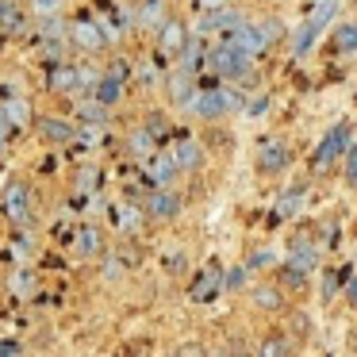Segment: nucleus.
Returning <instances> with one entry per match:
<instances>
[{
  "label": "nucleus",
  "mask_w": 357,
  "mask_h": 357,
  "mask_svg": "<svg viewBox=\"0 0 357 357\" xmlns=\"http://www.w3.org/2000/svg\"><path fill=\"white\" fill-rule=\"evenodd\" d=\"M246 108V96H242V89H223V85H204L192 93V100L185 104L188 116L196 119H208V123H215V119H227L234 116V112Z\"/></svg>",
  "instance_id": "nucleus-1"
},
{
  "label": "nucleus",
  "mask_w": 357,
  "mask_h": 357,
  "mask_svg": "<svg viewBox=\"0 0 357 357\" xmlns=\"http://www.w3.org/2000/svg\"><path fill=\"white\" fill-rule=\"evenodd\" d=\"M208 70L223 81H242L250 70H254V58L238 47L234 39H219L215 47L208 50Z\"/></svg>",
  "instance_id": "nucleus-2"
},
{
  "label": "nucleus",
  "mask_w": 357,
  "mask_h": 357,
  "mask_svg": "<svg viewBox=\"0 0 357 357\" xmlns=\"http://www.w3.org/2000/svg\"><path fill=\"white\" fill-rule=\"evenodd\" d=\"M354 142V119H338L326 127V135L319 139V146L311 150V173H326Z\"/></svg>",
  "instance_id": "nucleus-3"
},
{
  "label": "nucleus",
  "mask_w": 357,
  "mask_h": 357,
  "mask_svg": "<svg viewBox=\"0 0 357 357\" xmlns=\"http://www.w3.org/2000/svg\"><path fill=\"white\" fill-rule=\"evenodd\" d=\"M254 165H257V173H265V177H280V173L292 165V146H288L280 135L261 139L257 142V154H254Z\"/></svg>",
  "instance_id": "nucleus-4"
},
{
  "label": "nucleus",
  "mask_w": 357,
  "mask_h": 357,
  "mask_svg": "<svg viewBox=\"0 0 357 357\" xmlns=\"http://www.w3.org/2000/svg\"><path fill=\"white\" fill-rule=\"evenodd\" d=\"M227 39H234V43H238V47L246 50V54L254 58V62H257V58H265L273 47H277V43L269 39V31L261 27V20H246V24H242L234 35H227Z\"/></svg>",
  "instance_id": "nucleus-5"
},
{
  "label": "nucleus",
  "mask_w": 357,
  "mask_h": 357,
  "mask_svg": "<svg viewBox=\"0 0 357 357\" xmlns=\"http://www.w3.org/2000/svg\"><path fill=\"white\" fill-rule=\"evenodd\" d=\"M246 24V16H242L238 8H215V12H204L200 24H196V31L200 35H219V39H227V35H234L238 27Z\"/></svg>",
  "instance_id": "nucleus-6"
},
{
  "label": "nucleus",
  "mask_w": 357,
  "mask_h": 357,
  "mask_svg": "<svg viewBox=\"0 0 357 357\" xmlns=\"http://www.w3.org/2000/svg\"><path fill=\"white\" fill-rule=\"evenodd\" d=\"M146 211L154 223H169V219H177L181 215V196L173 192V185H165V188H154V192L146 196Z\"/></svg>",
  "instance_id": "nucleus-7"
},
{
  "label": "nucleus",
  "mask_w": 357,
  "mask_h": 357,
  "mask_svg": "<svg viewBox=\"0 0 357 357\" xmlns=\"http://www.w3.org/2000/svg\"><path fill=\"white\" fill-rule=\"evenodd\" d=\"M288 265H300V269L315 273L319 261H323V246H319L315 238H307V234H296V238H288Z\"/></svg>",
  "instance_id": "nucleus-8"
},
{
  "label": "nucleus",
  "mask_w": 357,
  "mask_h": 357,
  "mask_svg": "<svg viewBox=\"0 0 357 357\" xmlns=\"http://www.w3.org/2000/svg\"><path fill=\"white\" fill-rule=\"evenodd\" d=\"M142 165H146V177H150V185H154V188L173 185V181H177V173H181V165H177V158H173V150H154V154H150Z\"/></svg>",
  "instance_id": "nucleus-9"
},
{
  "label": "nucleus",
  "mask_w": 357,
  "mask_h": 357,
  "mask_svg": "<svg viewBox=\"0 0 357 357\" xmlns=\"http://www.w3.org/2000/svg\"><path fill=\"white\" fill-rule=\"evenodd\" d=\"M250 307L265 311V315H280L288 307V292L273 280V284H254L250 288Z\"/></svg>",
  "instance_id": "nucleus-10"
},
{
  "label": "nucleus",
  "mask_w": 357,
  "mask_h": 357,
  "mask_svg": "<svg viewBox=\"0 0 357 357\" xmlns=\"http://www.w3.org/2000/svg\"><path fill=\"white\" fill-rule=\"evenodd\" d=\"M0 208H4V215H8L12 223L24 227L27 219H31V188L20 185V181H12V185L4 188V204H0Z\"/></svg>",
  "instance_id": "nucleus-11"
},
{
  "label": "nucleus",
  "mask_w": 357,
  "mask_h": 357,
  "mask_svg": "<svg viewBox=\"0 0 357 357\" xmlns=\"http://www.w3.org/2000/svg\"><path fill=\"white\" fill-rule=\"evenodd\" d=\"M188 39H192V35H188V27L181 24V20H169V16H165V24L158 27V54L181 58V50H185Z\"/></svg>",
  "instance_id": "nucleus-12"
},
{
  "label": "nucleus",
  "mask_w": 357,
  "mask_h": 357,
  "mask_svg": "<svg viewBox=\"0 0 357 357\" xmlns=\"http://www.w3.org/2000/svg\"><path fill=\"white\" fill-rule=\"evenodd\" d=\"M319 35H323V24H319L315 16L300 20V24L292 27V35H288V50H292V58H307L311 47L319 43Z\"/></svg>",
  "instance_id": "nucleus-13"
},
{
  "label": "nucleus",
  "mask_w": 357,
  "mask_h": 357,
  "mask_svg": "<svg viewBox=\"0 0 357 357\" xmlns=\"http://www.w3.org/2000/svg\"><path fill=\"white\" fill-rule=\"evenodd\" d=\"M273 280H277L284 292H292V296H303L311 288V273L307 269H300V265H273Z\"/></svg>",
  "instance_id": "nucleus-14"
},
{
  "label": "nucleus",
  "mask_w": 357,
  "mask_h": 357,
  "mask_svg": "<svg viewBox=\"0 0 357 357\" xmlns=\"http://www.w3.org/2000/svg\"><path fill=\"white\" fill-rule=\"evenodd\" d=\"M331 54L334 58H354L357 54V20H342V24H334Z\"/></svg>",
  "instance_id": "nucleus-15"
},
{
  "label": "nucleus",
  "mask_w": 357,
  "mask_h": 357,
  "mask_svg": "<svg viewBox=\"0 0 357 357\" xmlns=\"http://www.w3.org/2000/svg\"><path fill=\"white\" fill-rule=\"evenodd\" d=\"M219 292H223V269H219V265L200 269V277H196V284H192V300L196 303H211Z\"/></svg>",
  "instance_id": "nucleus-16"
},
{
  "label": "nucleus",
  "mask_w": 357,
  "mask_h": 357,
  "mask_svg": "<svg viewBox=\"0 0 357 357\" xmlns=\"http://www.w3.org/2000/svg\"><path fill=\"white\" fill-rule=\"evenodd\" d=\"M70 39L77 43L81 50H89V54H93V50L104 47V39H108V35L100 31V24H93V20H81V24L70 27Z\"/></svg>",
  "instance_id": "nucleus-17"
},
{
  "label": "nucleus",
  "mask_w": 357,
  "mask_h": 357,
  "mask_svg": "<svg viewBox=\"0 0 357 357\" xmlns=\"http://www.w3.org/2000/svg\"><path fill=\"white\" fill-rule=\"evenodd\" d=\"M200 89V81H196V73H188V70H177L169 77V100L177 104V108H185L188 100H192V93Z\"/></svg>",
  "instance_id": "nucleus-18"
},
{
  "label": "nucleus",
  "mask_w": 357,
  "mask_h": 357,
  "mask_svg": "<svg viewBox=\"0 0 357 357\" xmlns=\"http://www.w3.org/2000/svg\"><path fill=\"white\" fill-rule=\"evenodd\" d=\"M173 158H177V165L185 173H192V169H200V165H204V150H200V142H196V139H177Z\"/></svg>",
  "instance_id": "nucleus-19"
},
{
  "label": "nucleus",
  "mask_w": 357,
  "mask_h": 357,
  "mask_svg": "<svg viewBox=\"0 0 357 357\" xmlns=\"http://www.w3.org/2000/svg\"><path fill=\"white\" fill-rule=\"evenodd\" d=\"M127 150H131L139 162H146V158L158 150V135L150 131V127H135V131L127 135Z\"/></svg>",
  "instance_id": "nucleus-20"
},
{
  "label": "nucleus",
  "mask_w": 357,
  "mask_h": 357,
  "mask_svg": "<svg viewBox=\"0 0 357 357\" xmlns=\"http://www.w3.org/2000/svg\"><path fill=\"white\" fill-rule=\"evenodd\" d=\"M93 96H96L100 104H108V108H112V104L123 96V73L112 70L108 77H100V81H96V89H93Z\"/></svg>",
  "instance_id": "nucleus-21"
},
{
  "label": "nucleus",
  "mask_w": 357,
  "mask_h": 357,
  "mask_svg": "<svg viewBox=\"0 0 357 357\" xmlns=\"http://www.w3.org/2000/svg\"><path fill=\"white\" fill-rule=\"evenodd\" d=\"M257 354H265V357L296 354V338H292L288 331H277V334H269V338H261V342H257Z\"/></svg>",
  "instance_id": "nucleus-22"
},
{
  "label": "nucleus",
  "mask_w": 357,
  "mask_h": 357,
  "mask_svg": "<svg viewBox=\"0 0 357 357\" xmlns=\"http://www.w3.org/2000/svg\"><path fill=\"white\" fill-rule=\"evenodd\" d=\"M300 208H303V185H296V188H288V192H280V200H277V219L300 215Z\"/></svg>",
  "instance_id": "nucleus-23"
},
{
  "label": "nucleus",
  "mask_w": 357,
  "mask_h": 357,
  "mask_svg": "<svg viewBox=\"0 0 357 357\" xmlns=\"http://www.w3.org/2000/svg\"><path fill=\"white\" fill-rule=\"evenodd\" d=\"M77 250L85 257H96L104 250V238H100V231H96V227H81L77 231Z\"/></svg>",
  "instance_id": "nucleus-24"
},
{
  "label": "nucleus",
  "mask_w": 357,
  "mask_h": 357,
  "mask_svg": "<svg viewBox=\"0 0 357 357\" xmlns=\"http://www.w3.org/2000/svg\"><path fill=\"white\" fill-rule=\"evenodd\" d=\"M139 24H142V27H154V31L165 24V4H162V0H146V4H142Z\"/></svg>",
  "instance_id": "nucleus-25"
},
{
  "label": "nucleus",
  "mask_w": 357,
  "mask_h": 357,
  "mask_svg": "<svg viewBox=\"0 0 357 357\" xmlns=\"http://www.w3.org/2000/svg\"><path fill=\"white\" fill-rule=\"evenodd\" d=\"M50 89H58V93H73V89H77V66H62V70L50 73Z\"/></svg>",
  "instance_id": "nucleus-26"
},
{
  "label": "nucleus",
  "mask_w": 357,
  "mask_h": 357,
  "mask_svg": "<svg viewBox=\"0 0 357 357\" xmlns=\"http://www.w3.org/2000/svg\"><path fill=\"white\" fill-rule=\"evenodd\" d=\"M39 131L47 135L50 142H70L73 139V127L70 123H58V119H39Z\"/></svg>",
  "instance_id": "nucleus-27"
},
{
  "label": "nucleus",
  "mask_w": 357,
  "mask_h": 357,
  "mask_svg": "<svg viewBox=\"0 0 357 357\" xmlns=\"http://www.w3.org/2000/svg\"><path fill=\"white\" fill-rule=\"evenodd\" d=\"M342 181H346V188L357 192V142H349V150L342 154Z\"/></svg>",
  "instance_id": "nucleus-28"
},
{
  "label": "nucleus",
  "mask_w": 357,
  "mask_h": 357,
  "mask_svg": "<svg viewBox=\"0 0 357 357\" xmlns=\"http://www.w3.org/2000/svg\"><path fill=\"white\" fill-rule=\"evenodd\" d=\"M77 116L85 119V123H104V119H108V104H100V100H81V104H77Z\"/></svg>",
  "instance_id": "nucleus-29"
},
{
  "label": "nucleus",
  "mask_w": 357,
  "mask_h": 357,
  "mask_svg": "<svg viewBox=\"0 0 357 357\" xmlns=\"http://www.w3.org/2000/svg\"><path fill=\"white\" fill-rule=\"evenodd\" d=\"M284 315H288V334H296V338H307V334H311V319L303 315L300 307H292V311L284 307Z\"/></svg>",
  "instance_id": "nucleus-30"
},
{
  "label": "nucleus",
  "mask_w": 357,
  "mask_h": 357,
  "mask_svg": "<svg viewBox=\"0 0 357 357\" xmlns=\"http://www.w3.org/2000/svg\"><path fill=\"white\" fill-rule=\"evenodd\" d=\"M246 277H250L246 265H234V269H227V273H223V292H242V288H246Z\"/></svg>",
  "instance_id": "nucleus-31"
},
{
  "label": "nucleus",
  "mask_w": 357,
  "mask_h": 357,
  "mask_svg": "<svg viewBox=\"0 0 357 357\" xmlns=\"http://www.w3.org/2000/svg\"><path fill=\"white\" fill-rule=\"evenodd\" d=\"M273 265H277V254H273V250H254V254L246 257V269L250 273H257V269H273Z\"/></svg>",
  "instance_id": "nucleus-32"
},
{
  "label": "nucleus",
  "mask_w": 357,
  "mask_h": 357,
  "mask_svg": "<svg viewBox=\"0 0 357 357\" xmlns=\"http://www.w3.org/2000/svg\"><path fill=\"white\" fill-rule=\"evenodd\" d=\"M4 112H8L12 123H27V119H31V104H27V100H8V104H4Z\"/></svg>",
  "instance_id": "nucleus-33"
},
{
  "label": "nucleus",
  "mask_w": 357,
  "mask_h": 357,
  "mask_svg": "<svg viewBox=\"0 0 357 357\" xmlns=\"http://www.w3.org/2000/svg\"><path fill=\"white\" fill-rule=\"evenodd\" d=\"M265 112H269V96H265V93H257L254 100H246V108H242V116H246V119H261Z\"/></svg>",
  "instance_id": "nucleus-34"
},
{
  "label": "nucleus",
  "mask_w": 357,
  "mask_h": 357,
  "mask_svg": "<svg viewBox=\"0 0 357 357\" xmlns=\"http://www.w3.org/2000/svg\"><path fill=\"white\" fill-rule=\"evenodd\" d=\"M62 4H66V0H31V12L39 20H47V16H58V12H62Z\"/></svg>",
  "instance_id": "nucleus-35"
},
{
  "label": "nucleus",
  "mask_w": 357,
  "mask_h": 357,
  "mask_svg": "<svg viewBox=\"0 0 357 357\" xmlns=\"http://www.w3.org/2000/svg\"><path fill=\"white\" fill-rule=\"evenodd\" d=\"M116 219H119V227H123V231H135V227H139V211L127 208V204L116 211Z\"/></svg>",
  "instance_id": "nucleus-36"
},
{
  "label": "nucleus",
  "mask_w": 357,
  "mask_h": 357,
  "mask_svg": "<svg viewBox=\"0 0 357 357\" xmlns=\"http://www.w3.org/2000/svg\"><path fill=\"white\" fill-rule=\"evenodd\" d=\"M342 296H346V303H349V307H357V269L346 277V284H342Z\"/></svg>",
  "instance_id": "nucleus-37"
},
{
  "label": "nucleus",
  "mask_w": 357,
  "mask_h": 357,
  "mask_svg": "<svg viewBox=\"0 0 357 357\" xmlns=\"http://www.w3.org/2000/svg\"><path fill=\"white\" fill-rule=\"evenodd\" d=\"M0 24H4V27H16V24H20L16 8H12L8 0H0Z\"/></svg>",
  "instance_id": "nucleus-38"
},
{
  "label": "nucleus",
  "mask_w": 357,
  "mask_h": 357,
  "mask_svg": "<svg viewBox=\"0 0 357 357\" xmlns=\"http://www.w3.org/2000/svg\"><path fill=\"white\" fill-rule=\"evenodd\" d=\"M146 127H150V131H154V135H158V139H162V135H165V131H169V127H165V119H162V112H154V116H150V119H146Z\"/></svg>",
  "instance_id": "nucleus-39"
},
{
  "label": "nucleus",
  "mask_w": 357,
  "mask_h": 357,
  "mask_svg": "<svg viewBox=\"0 0 357 357\" xmlns=\"http://www.w3.org/2000/svg\"><path fill=\"white\" fill-rule=\"evenodd\" d=\"M8 112H4V104H0V146H4V139H8Z\"/></svg>",
  "instance_id": "nucleus-40"
},
{
  "label": "nucleus",
  "mask_w": 357,
  "mask_h": 357,
  "mask_svg": "<svg viewBox=\"0 0 357 357\" xmlns=\"http://www.w3.org/2000/svg\"><path fill=\"white\" fill-rule=\"evenodd\" d=\"M227 0H196V8L200 12H215V8H223Z\"/></svg>",
  "instance_id": "nucleus-41"
},
{
  "label": "nucleus",
  "mask_w": 357,
  "mask_h": 357,
  "mask_svg": "<svg viewBox=\"0 0 357 357\" xmlns=\"http://www.w3.org/2000/svg\"><path fill=\"white\" fill-rule=\"evenodd\" d=\"M0 354H20V342H8V338H0Z\"/></svg>",
  "instance_id": "nucleus-42"
},
{
  "label": "nucleus",
  "mask_w": 357,
  "mask_h": 357,
  "mask_svg": "<svg viewBox=\"0 0 357 357\" xmlns=\"http://www.w3.org/2000/svg\"><path fill=\"white\" fill-rule=\"evenodd\" d=\"M311 4H319V0H307V8H311Z\"/></svg>",
  "instance_id": "nucleus-43"
},
{
  "label": "nucleus",
  "mask_w": 357,
  "mask_h": 357,
  "mask_svg": "<svg viewBox=\"0 0 357 357\" xmlns=\"http://www.w3.org/2000/svg\"><path fill=\"white\" fill-rule=\"evenodd\" d=\"M354 261H357V254H354Z\"/></svg>",
  "instance_id": "nucleus-44"
},
{
  "label": "nucleus",
  "mask_w": 357,
  "mask_h": 357,
  "mask_svg": "<svg viewBox=\"0 0 357 357\" xmlns=\"http://www.w3.org/2000/svg\"><path fill=\"white\" fill-rule=\"evenodd\" d=\"M354 346H357V342H354Z\"/></svg>",
  "instance_id": "nucleus-45"
}]
</instances>
